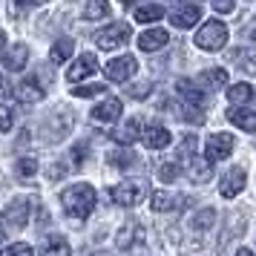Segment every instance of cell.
I'll return each instance as SVG.
<instances>
[{
  "label": "cell",
  "mask_w": 256,
  "mask_h": 256,
  "mask_svg": "<svg viewBox=\"0 0 256 256\" xmlns=\"http://www.w3.org/2000/svg\"><path fill=\"white\" fill-rule=\"evenodd\" d=\"M254 44H256V29H254Z\"/></svg>",
  "instance_id": "obj_43"
},
{
  "label": "cell",
  "mask_w": 256,
  "mask_h": 256,
  "mask_svg": "<svg viewBox=\"0 0 256 256\" xmlns=\"http://www.w3.org/2000/svg\"><path fill=\"white\" fill-rule=\"evenodd\" d=\"M130 35H132V29H130L127 24H112L110 29H104L101 35L95 38V44H98V49H106V52H112V49L124 46L130 40Z\"/></svg>",
  "instance_id": "obj_6"
},
{
  "label": "cell",
  "mask_w": 256,
  "mask_h": 256,
  "mask_svg": "<svg viewBox=\"0 0 256 256\" xmlns=\"http://www.w3.org/2000/svg\"><path fill=\"white\" fill-rule=\"evenodd\" d=\"M136 230H138L136 224H124V228L118 230V236H116V248H118V250H127L130 244H132V236H136Z\"/></svg>",
  "instance_id": "obj_29"
},
{
  "label": "cell",
  "mask_w": 256,
  "mask_h": 256,
  "mask_svg": "<svg viewBox=\"0 0 256 256\" xmlns=\"http://www.w3.org/2000/svg\"><path fill=\"white\" fill-rule=\"evenodd\" d=\"M72 52H75L72 38H60V40H55V46H52V60L55 64H66L72 58Z\"/></svg>",
  "instance_id": "obj_26"
},
{
  "label": "cell",
  "mask_w": 256,
  "mask_h": 256,
  "mask_svg": "<svg viewBox=\"0 0 256 256\" xmlns=\"http://www.w3.org/2000/svg\"><path fill=\"white\" fill-rule=\"evenodd\" d=\"M60 202L72 219H86L95 208V190L92 184H72L60 193Z\"/></svg>",
  "instance_id": "obj_1"
},
{
  "label": "cell",
  "mask_w": 256,
  "mask_h": 256,
  "mask_svg": "<svg viewBox=\"0 0 256 256\" xmlns=\"http://www.w3.org/2000/svg\"><path fill=\"white\" fill-rule=\"evenodd\" d=\"M213 222H216V210H213V208H204V210H198V216H196V222H193V224H196L198 230H208Z\"/></svg>",
  "instance_id": "obj_32"
},
{
  "label": "cell",
  "mask_w": 256,
  "mask_h": 256,
  "mask_svg": "<svg viewBox=\"0 0 256 256\" xmlns=\"http://www.w3.org/2000/svg\"><path fill=\"white\" fill-rule=\"evenodd\" d=\"M101 92H106L104 84H90V86H78L72 95H78V98H95V95H101Z\"/></svg>",
  "instance_id": "obj_33"
},
{
  "label": "cell",
  "mask_w": 256,
  "mask_h": 256,
  "mask_svg": "<svg viewBox=\"0 0 256 256\" xmlns=\"http://www.w3.org/2000/svg\"><path fill=\"white\" fill-rule=\"evenodd\" d=\"M228 101H230L233 106H244L254 101V86L250 84H233L230 92H228Z\"/></svg>",
  "instance_id": "obj_21"
},
{
  "label": "cell",
  "mask_w": 256,
  "mask_h": 256,
  "mask_svg": "<svg viewBox=\"0 0 256 256\" xmlns=\"http://www.w3.org/2000/svg\"><path fill=\"white\" fill-rule=\"evenodd\" d=\"M6 222L12 224V228H26L29 224V202L26 198H14L12 204L6 208Z\"/></svg>",
  "instance_id": "obj_14"
},
{
  "label": "cell",
  "mask_w": 256,
  "mask_h": 256,
  "mask_svg": "<svg viewBox=\"0 0 256 256\" xmlns=\"http://www.w3.org/2000/svg\"><path fill=\"white\" fill-rule=\"evenodd\" d=\"M213 9H216V12H233V3H230V0H228V3L219 0V3H213Z\"/></svg>",
  "instance_id": "obj_38"
},
{
  "label": "cell",
  "mask_w": 256,
  "mask_h": 256,
  "mask_svg": "<svg viewBox=\"0 0 256 256\" xmlns=\"http://www.w3.org/2000/svg\"><path fill=\"white\" fill-rule=\"evenodd\" d=\"M14 95H18V101H24V104H35V101H40V98H44V90L38 86L35 78H26V81L18 84Z\"/></svg>",
  "instance_id": "obj_17"
},
{
  "label": "cell",
  "mask_w": 256,
  "mask_h": 256,
  "mask_svg": "<svg viewBox=\"0 0 256 256\" xmlns=\"http://www.w3.org/2000/svg\"><path fill=\"white\" fill-rule=\"evenodd\" d=\"M178 95H182V101H184V106H182V116L184 121H190V124H204V92L198 90L196 84H190L187 78H182L178 81Z\"/></svg>",
  "instance_id": "obj_2"
},
{
  "label": "cell",
  "mask_w": 256,
  "mask_h": 256,
  "mask_svg": "<svg viewBox=\"0 0 256 256\" xmlns=\"http://www.w3.org/2000/svg\"><path fill=\"white\" fill-rule=\"evenodd\" d=\"M0 256H32V244L26 242H18V244H9Z\"/></svg>",
  "instance_id": "obj_34"
},
{
  "label": "cell",
  "mask_w": 256,
  "mask_h": 256,
  "mask_svg": "<svg viewBox=\"0 0 256 256\" xmlns=\"http://www.w3.org/2000/svg\"><path fill=\"white\" fill-rule=\"evenodd\" d=\"M106 158H110V164H116V167H121V170L130 167L132 162H141L138 156H132L130 150H110L106 152Z\"/></svg>",
  "instance_id": "obj_28"
},
{
  "label": "cell",
  "mask_w": 256,
  "mask_h": 256,
  "mask_svg": "<svg viewBox=\"0 0 256 256\" xmlns=\"http://www.w3.org/2000/svg\"><path fill=\"white\" fill-rule=\"evenodd\" d=\"M228 118H230L236 127H242L244 132H254L256 130V116L248 110V106H233L230 112H228Z\"/></svg>",
  "instance_id": "obj_19"
},
{
  "label": "cell",
  "mask_w": 256,
  "mask_h": 256,
  "mask_svg": "<svg viewBox=\"0 0 256 256\" xmlns=\"http://www.w3.org/2000/svg\"><path fill=\"white\" fill-rule=\"evenodd\" d=\"M196 147H198V138L190 132V136H182V144H178V162L190 164L196 158Z\"/></svg>",
  "instance_id": "obj_27"
},
{
  "label": "cell",
  "mask_w": 256,
  "mask_h": 256,
  "mask_svg": "<svg viewBox=\"0 0 256 256\" xmlns=\"http://www.w3.org/2000/svg\"><path fill=\"white\" fill-rule=\"evenodd\" d=\"M162 18H164V6H158V3L136 6V20L138 24H152V20H162Z\"/></svg>",
  "instance_id": "obj_24"
},
{
  "label": "cell",
  "mask_w": 256,
  "mask_h": 256,
  "mask_svg": "<svg viewBox=\"0 0 256 256\" xmlns=\"http://www.w3.org/2000/svg\"><path fill=\"white\" fill-rule=\"evenodd\" d=\"M147 90H150V84H147V81H141L138 86H132V90H130V95L141 101V98H147Z\"/></svg>",
  "instance_id": "obj_37"
},
{
  "label": "cell",
  "mask_w": 256,
  "mask_h": 256,
  "mask_svg": "<svg viewBox=\"0 0 256 256\" xmlns=\"http://www.w3.org/2000/svg\"><path fill=\"white\" fill-rule=\"evenodd\" d=\"M202 84L208 90H222L228 84V70H219V66H210V70L202 72Z\"/></svg>",
  "instance_id": "obj_23"
},
{
  "label": "cell",
  "mask_w": 256,
  "mask_h": 256,
  "mask_svg": "<svg viewBox=\"0 0 256 256\" xmlns=\"http://www.w3.org/2000/svg\"><path fill=\"white\" fill-rule=\"evenodd\" d=\"M3 66L9 72H20L26 66V60H29V49L24 46V44H12V46L3 49Z\"/></svg>",
  "instance_id": "obj_12"
},
{
  "label": "cell",
  "mask_w": 256,
  "mask_h": 256,
  "mask_svg": "<svg viewBox=\"0 0 256 256\" xmlns=\"http://www.w3.org/2000/svg\"><path fill=\"white\" fill-rule=\"evenodd\" d=\"M236 256H256V254H254V250H248V248H242V250H239Z\"/></svg>",
  "instance_id": "obj_41"
},
{
  "label": "cell",
  "mask_w": 256,
  "mask_h": 256,
  "mask_svg": "<svg viewBox=\"0 0 256 256\" xmlns=\"http://www.w3.org/2000/svg\"><path fill=\"white\" fill-rule=\"evenodd\" d=\"M64 173H66V167H64V164H55V167L49 170V176H52V178H60Z\"/></svg>",
  "instance_id": "obj_39"
},
{
  "label": "cell",
  "mask_w": 256,
  "mask_h": 256,
  "mask_svg": "<svg viewBox=\"0 0 256 256\" xmlns=\"http://www.w3.org/2000/svg\"><path fill=\"white\" fill-rule=\"evenodd\" d=\"M144 196H147V184L144 182H124V184L110 187V198L116 202L118 208H132Z\"/></svg>",
  "instance_id": "obj_4"
},
{
  "label": "cell",
  "mask_w": 256,
  "mask_h": 256,
  "mask_svg": "<svg viewBox=\"0 0 256 256\" xmlns=\"http://www.w3.org/2000/svg\"><path fill=\"white\" fill-rule=\"evenodd\" d=\"M170 20H173V26H178V29H190V26H196L198 20H202V6H196V3L176 6L173 12H170Z\"/></svg>",
  "instance_id": "obj_8"
},
{
  "label": "cell",
  "mask_w": 256,
  "mask_h": 256,
  "mask_svg": "<svg viewBox=\"0 0 256 256\" xmlns=\"http://www.w3.org/2000/svg\"><path fill=\"white\" fill-rule=\"evenodd\" d=\"M35 173H38V162H35V158H29V156H26V158L18 162V176H35Z\"/></svg>",
  "instance_id": "obj_35"
},
{
  "label": "cell",
  "mask_w": 256,
  "mask_h": 256,
  "mask_svg": "<svg viewBox=\"0 0 256 256\" xmlns=\"http://www.w3.org/2000/svg\"><path fill=\"white\" fill-rule=\"evenodd\" d=\"M230 150H233V136H224V132L210 136L208 144H204V156H208V162L228 158V152H230Z\"/></svg>",
  "instance_id": "obj_9"
},
{
  "label": "cell",
  "mask_w": 256,
  "mask_h": 256,
  "mask_svg": "<svg viewBox=\"0 0 256 256\" xmlns=\"http://www.w3.org/2000/svg\"><path fill=\"white\" fill-rule=\"evenodd\" d=\"M187 198H178V196H170V193H164L158 190L156 196H152V210L156 213H167V210H176L178 204H184Z\"/></svg>",
  "instance_id": "obj_22"
},
{
  "label": "cell",
  "mask_w": 256,
  "mask_h": 256,
  "mask_svg": "<svg viewBox=\"0 0 256 256\" xmlns=\"http://www.w3.org/2000/svg\"><path fill=\"white\" fill-rule=\"evenodd\" d=\"M187 176H190V182H196V184H204L210 176H213V167L210 162H202V158H193L190 164H184Z\"/></svg>",
  "instance_id": "obj_20"
},
{
  "label": "cell",
  "mask_w": 256,
  "mask_h": 256,
  "mask_svg": "<svg viewBox=\"0 0 256 256\" xmlns=\"http://www.w3.org/2000/svg\"><path fill=\"white\" fill-rule=\"evenodd\" d=\"M0 90H3V78H0Z\"/></svg>",
  "instance_id": "obj_44"
},
{
  "label": "cell",
  "mask_w": 256,
  "mask_h": 256,
  "mask_svg": "<svg viewBox=\"0 0 256 256\" xmlns=\"http://www.w3.org/2000/svg\"><path fill=\"white\" fill-rule=\"evenodd\" d=\"M136 70H138V60L132 58V55H121V58H112V60H110V64L104 66L106 78H110L112 84L130 81V78L136 75Z\"/></svg>",
  "instance_id": "obj_5"
},
{
  "label": "cell",
  "mask_w": 256,
  "mask_h": 256,
  "mask_svg": "<svg viewBox=\"0 0 256 256\" xmlns=\"http://www.w3.org/2000/svg\"><path fill=\"white\" fill-rule=\"evenodd\" d=\"M12 110H9V106H3L0 104V132H9V130H12Z\"/></svg>",
  "instance_id": "obj_36"
},
{
  "label": "cell",
  "mask_w": 256,
  "mask_h": 256,
  "mask_svg": "<svg viewBox=\"0 0 256 256\" xmlns=\"http://www.w3.org/2000/svg\"><path fill=\"white\" fill-rule=\"evenodd\" d=\"M104 14H110V6H106V3H86V6H84V18H86V20H98V18H104Z\"/></svg>",
  "instance_id": "obj_31"
},
{
  "label": "cell",
  "mask_w": 256,
  "mask_h": 256,
  "mask_svg": "<svg viewBox=\"0 0 256 256\" xmlns=\"http://www.w3.org/2000/svg\"><path fill=\"white\" fill-rule=\"evenodd\" d=\"M228 58H230V64L239 72H244V75H256V58L250 55V49H233Z\"/></svg>",
  "instance_id": "obj_18"
},
{
  "label": "cell",
  "mask_w": 256,
  "mask_h": 256,
  "mask_svg": "<svg viewBox=\"0 0 256 256\" xmlns=\"http://www.w3.org/2000/svg\"><path fill=\"white\" fill-rule=\"evenodd\" d=\"M138 132H141V124H138V118H130L127 124H124V127H121V130L116 132V141H118V144H124V147H130L132 141L138 138Z\"/></svg>",
  "instance_id": "obj_25"
},
{
  "label": "cell",
  "mask_w": 256,
  "mask_h": 256,
  "mask_svg": "<svg viewBox=\"0 0 256 256\" xmlns=\"http://www.w3.org/2000/svg\"><path fill=\"white\" fill-rule=\"evenodd\" d=\"M244 182H248V176H244L242 167H230L228 173L222 176V184H219V193L224 198H233V196H239L244 190Z\"/></svg>",
  "instance_id": "obj_7"
},
{
  "label": "cell",
  "mask_w": 256,
  "mask_h": 256,
  "mask_svg": "<svg viewBox=\"0 0 256 256\" xmlns=\"http://www.w3.org/2000/svg\"><path fill=\"white\" fill-rule=\"evenodd\" d=\"M40 256H72L70 242H66L64 236H58V233H52V236H46L44 244H40Z\"/></svg>",
  "instance_id": "obj_16"
},
{
  "label": "cell",
  "mask_w": 256,
  "mask_h": 256,
  "mask_svg": "<svg viewBox=\"0 0 256 256\" xmlns=\"http://www.w3.org/2000/svg\"><path fill=\"white\" fill-rule=\"evenodd\" d=\"M182 173V164L178 162H164L162 167H158V178H162L164 184H170V182H176V176Z\"/></svg>",
  "instance_id": "obj_30"
},
{
  "label": "cell",
  "mask_w": 256,
  "mask_h": 256,
  "mask_svg": "<svg viewBox=\"0 0 256 256\" xmlns=\"http://www.w3.org/2000/svg\"><path fill=\"white\" fill-rule=\"evenodd\" d=\"M90 118L98 121V124H116L118 118H121V101H118V98H106V101H101V104L90 112Z\"/></svg>",
  "instance_id": "obj_11"
},
{
  "label": "cell",
  "mask_w": 256,
  "mask_h": 256,
  "mask_svg": "<svg viewBox=\"0 0 256 256\" xmlns=\"http://www.w3.org/2000/svg\"><path fill=\"white\" fill-rule=\"evenodd\" d=\"M224 44H228V26L222 20H208L196 32V46L204 52H219Z\"/></svg>",
  "instance_id": "obj_3"
},
{
  "label": "cell",
  "mask_w": 256,
  "mask_h": 256,
  "mask_svg": "<svg viewBox=\"0 0 256 256\" xmlns=\"http://www.w3.org/2000/svg\"><path fill=\"white\" fill-rule=\"evenodd\" d=\"M141 141H144L147 150H164L170 144V130L158 127V124H150V127L141 132Z\"/></svg>",
  "instance_id": "obj_13"
},
{
  "label": "cell",
  "mask_w": 256,
  "mask_h": 256,
  "mask_svg": "<svg viewBox=\"0 0 256 256\" xmlns=\"http://www.w3.org/2000/svg\"><path fill=\"white\" fill-rule=\"evenodd\" d=\"M95 70H98V58H95L92 52H86V55H81V58L70 66V72H66V81L78 84V81H84V78H90Z\"/></svg>",
  "instance_id": "obj_10"
},
{
  "label": "cell",
  "mask_w": 256,
  "mask_h": 256,
  "mask_svg": "<svg viewBox=\"0 0 256 256\" xmlns=\"http://www.w3.org/2000/svg\"><path fill=\"white\" fill-rule=\"evenodd\" d=\"M0 46H3V29H0Z\"/></svg>",
  "instance_id": "obj_42"
},
{
  "label": "cell",
  "mask_w": 256,
  "mask_h": 256,
  "mask_svg": "<svg viewBox=\"0 0 256 256\" xmlns=\"http://www.w3.org/2000/svg\"><path fill=\"white\" fill-rule=\"evenodd\" d=\"M170 35L164 29H147L144 35H138V49L141 52H156V49H164L167 46Z\"/></svg>",
  "instance_id": "obj_15"
},
{
  "label": "cell",
  "mask_w": 256,
  "mask_h": 256,
  "mask_svg": "<svg viewBox=\"0 0 256 256\" xmlns=\"http://www.w3.org/2000/svg\"><path fill=\"white\" fill-rule=\"evenodd\" d=\"M6 239V224H3V219H0V242Z\"/></svg>",
  "instance_id": "obj_40"
}]
</instances>
